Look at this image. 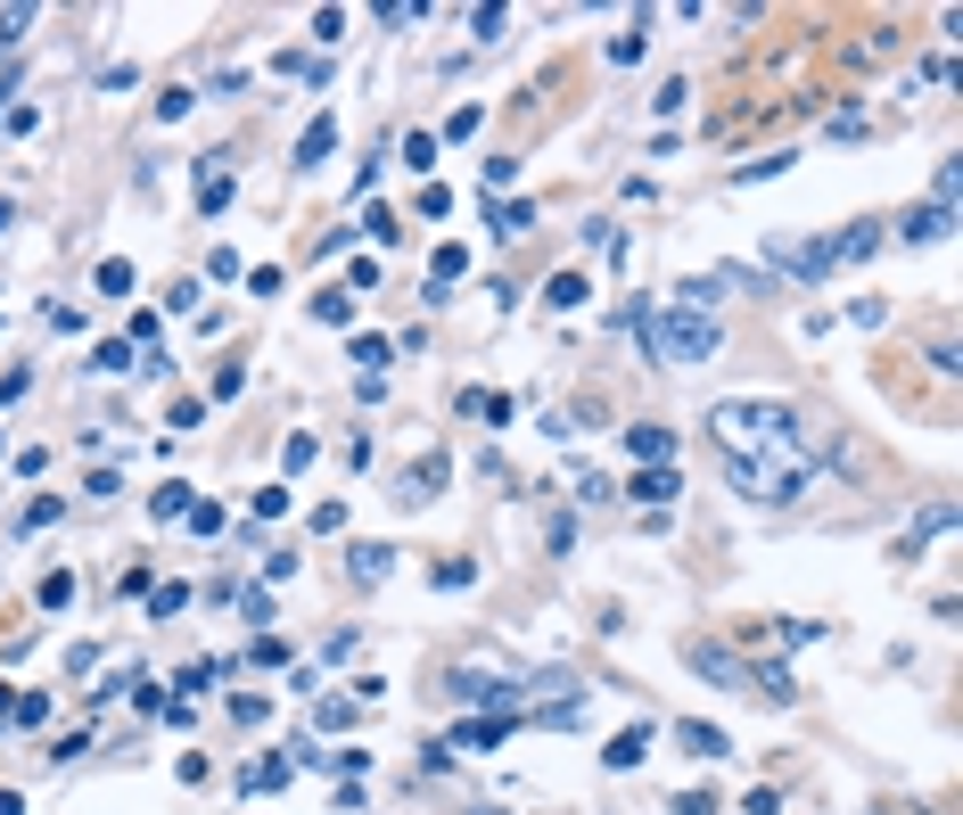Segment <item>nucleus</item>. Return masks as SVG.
Listing matches in <instances>:
<instances>
[{
	"mask_svg": "<svg viewBox=\"0 0 963 815\" xmlns=\"http://www.w3.org/2000/svg\"><path fill=\"white\" fill-rule=\"evenodd\" d=\"M708 429H717V445L733 462H783V470H815L832 462L824 436H799V412L774 404V395H725V404H708Z\"/></svg>",
	"mask_w": 963,
	"mask_h": 815,
	"instance_id": "f257e3e1",
	"label": "nucleus"
},
{
	"mask_svg": "<svg viewBox=\"0 0 963 815\" xmlns=\"http://www.w3.org/2000/svg\"><path fill=\"white\" fill-rule=\"evenodd\" d=\"M642 346H651L667 371H684V363H708V354L725 346V322L717 313H692V305H667V313H651Z\"/></svg>",
	"mask_w": 963,
	"mask_h": 815,
	"instance_id": "f03ea898",
	"label": "nucleus"
},
{
	"mask_svg": "<svg viewBox=\"0 0 963 815\" xmlns=\"http://www.w3.org/2000/svg\"><path fill=\"white\" fill-rule=\"evenodd\" d=\"M445 700H462V708H487V717H511V725H528L519 676H487V667H453V676H445Z\"/></svg>",
	"mask_w": 963,
	"mask_h": 815,
	"instance_id": "7ed1b4c3",
	"label": "nucleus"
},
{
	"mask_svg": "<svg viewBox=\"0 0 963 815\" xmlns=\"http://www.w3.org/2000/svg\"><path fill=\"white\" fill-rule=\"evenodd\" d=\"M766 264L783 272V281L815 288V281H832V239H766Z\"/></svg>",
	"mask_w": 963,
	"mask_h": 815,
	"instance_id": "20e7f679",
	"label": "nucleus"
},
{
	"mask_svg": "<svg viewBox=\"0 0 963 815\" xmlns=\"http://www.w3.org/2000/svg\"><path fill=\"white\" fill-rule=\"evenodd\" d=\"M445 478H453V453H421V462H412L404 478H395V503H404V511L436 503V487H445Z\"/></svg>",
	"mask_w": 963,
	"mask_h": 815,
	"instance_id": "39448f33",
	"label": "nucleus"
},
{
	"mask_svg": "<svg viewBox=\"0 0 963 815\" xmlns=\"http://www.w3.org/2000/svg\"><path fill=\"white\" fill-rule=\"evenodd\" d=\"M642 758H651V725H626V734H610V749H601V766H610V775H635Z\"/></svg>",
	"mask_w": 963,
	"mask_h": 815,
	"instance_id": "423d86ee",
	"label": "nucleus"
},
{
	"mask_svg": "<svg viewBox=\"0 0 963 815\" xmlns=\"http://www.w3.org/2000/svg\"><path fill=\"white\" fill-rule=\"evenodd\" d=\"M865 256H882V223H848V232H832V272L865 264Z\"/></svg>",
	"mask_w": 963,
	"mask_h": 815,
	"instance_id": "0eeeda50",
	"label": "nucleus"
},
{
	"mask_svg": "<svg viewBox=\"0 0 963 815\" xmlns=\"http://www.w3.org/2000/svg\"><path fill=\"white\" fill-rule=\"evenodd\" d=\"M897 232H906L914 247H931V239L955 232V206H914V215H897Z\"/></svg>",
	"mask_w": 963,
	"mask_h": 815,
	"instance_id": "6e6552de",
	"label": "nucleus"
},
{
	"mask_svg": "<svg viewBox=\"0 0 963 815\" xmlns=\"http://www.w3.org/2000/svg\"><path fill=\"white\" fill-rule=\"evenodd\" d=\"M395 569V543H346V577L354 585H380Z\"/></svg>",
	"mask_w": 963,
	"mask_h": 815,
	"instance_id": "1a4fd4ad",
	"label": "nucleus"
},
{
	"mask_svg": "<svg viewBox=\"0 0 963 815\" xmlns=\"http://www.w3.org/2000/svg\"><path fill=\"white\" fill-rule=\"evenodd\" d=\"M487 232H494V239L535 232V206H528V198H487Z\"/></svg>",
	"mask_w": 963,
	"mask_h": 815,
	"instance_id": "9d476101",
	"label": "nucleus"
},
{
	"mask_svg": "<svg viewBox=\"0 0 963 815\" xmlns=\"http://www.w3.org/2000/svg\"><path fill=\"white\" fill-rule=\"evenodd\" d=\"M626 453H635V462H667V453H676V429H659V421H635V429H626Z\"/></svg>",
	"mask_w": 963,
	"mask_h": 815,
	"instance_id": "9b49d317",
	"label": "nucleus"
},
{
	"mask_svg": "<svg viewBox=\"0 0 963 815\" xmlns=\"http://www.w3.org/2000/svg\"><path fill=\"white\" fill-rule=\"evenodd\" d=\"M684 659H692V676H708V684H749V667L733 659V651H708V642H692Z\"/></svg>",
	"mask_w": 963,
	"mask_h": 815,
	"instance_id": "f8f14e48",
	"label": "nucleus"
},
{
	"mask_svg": "<svg viewBox=\"0 0 963 815\" xmlns=\"http://www.w3.org/2000/svg\"><path fill=\"white\" fill-rule=\"evenodd\" d=\"M676 494H684V478H676V470H667V462H659V470H635V503H651V511H667V503H676Z\"/></svg>",
	"mask_w": 963,
	"mask_h": 815,
	"instance_id": "ddd939ff",
	"label": "nucleus"
},
{
	"mask_svg": "<svg viewBox=\"0 0 963 815\" xmlns=\"http://www.w3.org/2000/svg\"><path fill=\"white\" fill-rule=\"evenodd\" d=\"M453 281H470V247H436L429 256V297H445Z\"/></svg>",
	"mask_w": 963,
	"mask_h": 815,
	"instance_id": "4468645a",
	"label": "nucleus"
},
{
	"mask_svg": "<svg viewBox=\"0 0 963 815\" xmlns=\"http://www.w3.org/2000/svg\"><path fill=\"white\" fill-rule=\"evenodd\" d=\"M330 149H338V116H313V124H305V140H297V165L313 174V165H322Z\"/></svg>",
	"mask_w": 963,
	"mask_h": 815,
	"instance_id": "2eb2a0df",
	"label": "nucleus"
},
{
	"mask_svg": "<svg viewBox=\"0 0 963 815\" xmlns=\"http://www.w3.org/2000/svg\"><path fill=\"white\" fill-rule=\"evenodd\" d=\"M947 528H955V503H931L923 519H914V536H906V543H897V560H914V552H923V543H931V536H947Z\"/></svg>",
	"mask_w": 963,
	"mask_h": 815,
	"instance_id": "dca6fc26",
	"label": "nucleus"
},
{
	"mask_svg": "<svg viewBox=\"0 0 963 815\" xmlns=\"http://www.w3.org/2000/svg\"><path fill=\"white\" fill-rule=\"evenodd\" d=\"M232 190H239V181L223 174V157H215V165L198 174V215H223V206H232Z\"/></svg>",
	"mask_w": 963,
	"mask_h": 815,
	"instance_id": "f3484780",
	"label": "nucleus"
},
{
	"mask_svg": "<svg viewBox=\"0 0 963 815\" xmlns=\"http://www.w3.org/2000/svg\"><path fill=\"white\" fill-rule=\"evenodd\" d=\"M584 297H593V281H584V272H552V288H543V305H552V313H577Z\"/></svg>",
	"mask_w": 963,
	"mask_h": 815,
	"instance_id": "a211bd4d",
	"label": "nucleus"
},
{
	"mask_svg": "<svg viewBox=\"0 0 963 815\" xmlns=\"http://www.w3.org/2000/svg\"><path fill=\"white\" fill-rule=\"evenodd\" d=\"M676 742H684V749H692V758H725V749H733V742H725V734H717V725H708V717H692V725H676Z\"/></svg>",
	"mask_w": 963,
	"mask_h": 815,
	"instance_id": "6ab92c4d",
	"label": "nucleus"
},
{
	"mask_svg": "<svg viewBox=\"0 0 963 815\" xmlns=\"http://www.w3.org/2000/svg\"><path fill=\"white\" fill-rule=\"evenodd\" d=\"M642 50H651V9H642V17H635V26H626V33L610 41V67H635V58H642Z\"/></svg>",
	"mask_w": 963,
	"mask_h": 815,
	"instance_id": "aec40b11",
	"label": "nucleus"
},
{
	"mask_svg": "<svg viewBox=\"0 0 963 815\" xmlns=\"http://www.w3.org/2000/svg\"><path fill=\"white\" fill-rule=\"evenodd\" d=\"M749 684H758V700H799V684H790V667H783V659L749 667Z\"/></svg>",
	"mask_w": 963,
	"mask_h": 815,
	"instance_id": "412c9836",
	"label": "nucleus"
},
{
	"mask_svg": "<svg viewBox=\"0 0 963 815\" xmlns=\"http://www.w3.org/2000/svg\"><path fill=\"white\" fill-rule=\"evenodd\" d=\"M190 503H198V494L181 487V478H165V487L149 494V519H190Z\"/></svg>",
	"mask_w": 963,
	"mask_h": 815,
	"instance_id": "4be33fe9",
	"label": "nucleus"
},
{
	"mask_svg": "<svg viewBox=\"0 0 963 815\" xmlns=\"http://www.w3.org/2000/svg\"><path fill=\"white\" fill-rule=\"evenodd\" d=\"M453 742H462V749H494V742H511V717H470Z\"/></svg>",
	"mask_w": 963,
	"mask_h": 815,
	"instance_id": "5701e85b",
	"label": "nucleus"
},
{
	"mask_svg": "<svg viewBox=\"0 0 963 815\" xmlns=\"http://www.w3.org/2000/svg\"><path fill=\"white\" fill-rule=\"evenodd\" d=\"M288 775H297V766H288V758H264L256 775H239V791H256V799H272V791H281Z\"/></svg>",
	"mask_w": 963,
	"mask_h": 815,
	"instance_id": "b1692460",
	"label": "nucleus"
},
{
	"mask_svg": "<svg viewBox=\"0 0 963 815\" xmlns=\"http://www.w3.org/2000/svg\"><path fill=\"white\" fill-rule=\"evenodd\" d=\"M313 322L346 330V322H354V297H346V288H322V297H313Z\"/></svg>",
	"mask_w": 963,
	"mask_h": 815,
	"instance_id": "393cba45",
	"label": "nucleus"
},
{
	"mask_svg": "<svg viewBox=\"0 0 963 815\" xmlns=\"http://www.w3.org/2000/svg\"><path fill=\"white\" fill-rule=\"evenodd\" d=\"M99 297H132V264H124V256L99 264Z\"/></svg>",
	"mask_w": 963,
	"mask_h": 815,
	"instance_id": "a878e982",
	"label": "nucleus"
},
{
	"mask_svg": "<svg viewBox=\"0 0 963 815\" xmlns=\"http://www.w3.org/2000/svg\"><path fill=\"white\" fill-rule=\"evenodd\" d=\"M790 165H799V157H790V149H774V157H758V165H741L733 181H774V174H790Z\"/></svg>",
	"mask_w": 963,
	"mask_h": 815,
	"instance_id": "bb28decb",
	"label": "nucleus"
},
{
	"mask_svg": "<svg viewBox=\"0 0 963 815\" xmlns=\"http://www.w3.org/2000/svg\"><path fill=\"white\" fill-rule=\"evenodd\" d=\"M404 165H412V174H429V165H436V132H404Z\"/></svg>",
	"mask_w": 963,
	"mask_h": 815,
	"instance_id": "cd10ccee",
	"label": "nucleus"
},
{
	"mask_svg": "<svg viewBox=\"0 0 963 815\" xmlns=\"http://www.w3.org/2000/svg\"><path fill=\"white\" fill-rule=\"evenodd\" d=\"M149 610H157V618H174V610H190V585H149Z\"/></svg>",
	"mask_w": 963,
	"mask_h": 815,
	"instance_id": "c85d7f7f",
	"label": "nucleus"
},
{
	"mask_svg": "<svg viewBox=\"0 0 963 815\" xmlns=\"http://www.w3.org/2000/svg\"><path fill=\"white\" fill-rule=\"evenodd\" d=\"M67 601H75V577L50 569V577H41V610H67Z\"/></svg>",
	"mask_w": 963,
	"mask_h": 815,
	"instance_id": "c756f323",
	"label": "nucleus"
},
{
	"mask_svg": "<svg viewBox=\"0 0 963 815\" xmlns=\"http://www.w3.org/2000/svg\"><path fill=\"white\" fill-rule=\"evenodd\" d=\"M462 585H478L470 560H436V593H462Z\"/></svg>",
	"mask_w": 963,
	"mask_h": 815,
	"instance_id": "7c9ffc66",
	"label": "nucleus"
},
{
	"mask_svg": "<svg viewBox=\"0 0 963 815\" xmlns=\"http://www.w3.org/2000/svg\"><path fill=\"white\" fill-rule=\"evenodd\" d=\"M190 108H198V91H190V82H174V91H165V99H157V116H165V124H181V116H190Z\"/></svg>",
	"mask_w": 963,
	"mask_h": 815,
	"instance_id": "2f4dec72",
	"label": "nucleus"
},
{
	"mask_svg": "<svg viewBox=\"0 0 963 815\" xmlns=\"http://www.w3.org/2000/svg\"><path fill=\"white\" fill-rule=\"evenodd\" d=\"M354 232H363V239H380V247H387V239H395V215H387V206H363V223H354Z\"/></svg>",
	"mask_w": 963,
	"mask_h": 815,
	"instance_id": "473e14b6",
	"label": "nucleus"
},
{
	"mask_svg": "<svg viewBox=\"0 0 963 815\" xmlns=\"http://www.w3.org/2000/svg\"><path fill=\"white\" fill-rule=\"evenodd\" d=\"M421 215H429V223L453 215V190H445V181H421Z\"/></svg>",
	"mask_w": 963,
	"mask_h": 815,
	"instance_id": "72a5a7b5",
	"label": "nucleus"
},
{
	"mask_svg": "<svg viewBox=\"0 0 963 815\" xmlns=\"http://www.w3.org/2000/svg\"><path fill=\"white\" fill-rule=\"evenodd\" d=\"M676 815H717V791L692 783V791H676Z\"/></svg>",
	"mask_w": 963,
	"mask_h": 815,
	"instance_id": "f704fd0d",
	"label": "nucleus"
},
{
	"mask_svg": "<svg viewBox=\"0 0 963 815\" xmlns=\"http://www.w3.org/2000/svg\"><path fill=\"white\" fill-rule=\"evenodd\" d=\"M232 717H239V725H264L272 700H264V693H232Z\"/></svg>",
	"mask_w": 963,
	"mask_h": 815,
	"instance_id": "c9c22d12",
	"label": "nucleus"
},
{
	"mask_svg": "<svg viewBox=\"0 0 963 815\" xmlns=\"http://www.w3.org/2000/svg\"><path fill=\"white\" fill-rule=\"evenodd\" d=\"M26 26H33V9H0V50H17V41H26Z\"/></svg>",
	"mask_w": 963,
	"mask_h": 815,
	"instance_id": "e433bc0d",
	"label": "nucleus"
},
{
	"mask_svg": "<svg viewBox=\"0 0 963 815\" xmlns=\"http://www.w3.org/2000/svg\"><path fill=\"white\" fill-rule=\"evenodd\" d=\"M684 99H692V82L676 75V82H659V99H651V108H659V116H684Z\"/></svg>",
	"mask_w": 963,
	"mask_h": 815,
	"instance_id": "4c0bfd02",
	"label": "nucleus"
},
{
	"mask_svg": "<svg viewBox=\"0 0 963 815\" xmlns=\"http://www.w3.org/2000/svg\"><path fill=\"white\" fill-rule=\"evenodd\" d=\"M58 519H67V503H58V494H41V503H26V528H58Z\"/></svg>",
	"mask_w": 963,
	"mask_h": 815,
	"instance_id": "58836bf2",
	"label": "nucleus"
},
{
	"mask_svg": "<svg viewBox=\"0 0 963 815\" xmlns=\"http://www.w3.org/2000/svg\"><path fill=\"white\" fill-rule=\"evenodd\" d=\"M91 371H132V346H124V338H108V346L91 354Z\"/></svg>",
	"mask_w": 963,
	"mask_h": 815,
	"instance_id": "ea45409f",
	"label": "nucleus"
},
{
	"mask_svg": "<svg viewBox=\"0 0 963 815\" xmlns=\"http://www.w3.org/2000/svg\"><path fill=\"white\" fill-rule=\"evenodd\" d=\"M9 717H17V725H41V717H50V700H41V693H17Z\"/></svg>",
	"mask_w": 963,
	"mask_h": 815,
	"instance_id": "a19ab883",
	"label": "nucleus"
},
{
	"mask_svg": "<svg viewBox=\"0 0 963 815\" xmlns=\"http://www.w3.org/2000/svg\"><path fill=\"white\" fill-rule=\"evenodd\" d=\"M421 17H429L421 0H387V9H380V26H421Z\"/></svg>",
	"mask_w": 963,
	"mask_h": 815,
	"instance_id": "79ce46f5",
	"label": "nucleus"
},
{
	"mask_svg": "<svg viewBox=\"0 0 963 815\" xmlns=\"http://www.w3.org/2000/svg\"><path fill=\"white\" fill-rule=\"evenodd\" d=\"M354 363H387V338H380V330H354Z\"/></svg>",
	"mask_w": 963,
	"mask_h": 815,
	"instance_id": "37998d69",
	"label": "nucleus"
},
{
	"mask_svg": "<svg viewBox=\"0 0 963 815\" xmlns=\"http://www.w3.org/2000/svg\"><path fill=\"white\" fill-rule=\"evenodd\" d=\"M313 725H330V734H338V725H354V700H322V708H313Z\"/></svg>",
	"mask_w": 963,
	"mask_h": 815,
	"instance_id": "c03bdc74",
	"label": "nucleus"
},
{
	"mask_svg": "<svg viewBox=\"0 0 963 815\" xmlns=\"http://www.w3.org/2000/svg\"><path fill=\"white\" fill-rule=\"evenodd\" d=\"M239 387H247V371H239V363H223V371H215V404H232Z\"/></svg>",
	"mask_w": 963,
	"mask_h": 815,
	"instance_id": "a18cd8bd",
	"label": "nucleus"
},
{
	"mask_svg": "<svg viewBox=\"0 0 963 815\" xmlns=\"http://www.w3.org/2000/svg\"><path fill=\"white\" fill-rule=\"evenodd\" d=\"M281 462H288V470H305V462H313V429H297V436H288V445H281Z\"/></svg>",
	"mask_w": 963,
	"mask_h": 815,
	"instance_id": "49530a36",
	"label": "nucleus"
},
{
	"mask_svg": "<svg viewBox=\"0 0 963 815\" xmlns=\"http://www.w3.org/2000/svg\"><path fill=\"white\" fill-rule=\"evenodd\" d=\"M223 528V503H190V536H215Z\"/></svg>",
	"mask_w": 963,
	"mask_h": 815,
	"instance_id": "de8ad7c7",
	"label": "nucleus"
},
{
	"mask_svg": "<svg viewBox=\"0 0 963 815\" xmlns=\"http://www.w3.org/2000/svg\"><path fill=\"white\" fill-rule=\"evenodd\" d=\"M239 618L247 626H272V593H239Z\"/></svg>",
	"mask_w": 963,
	"mask_h": 815,
	"instance_id": "09e8293b",
	"label": "nucleus"
},
{
	"mask_svg": "<svg viewBox=\"0 0 963 815\" xmlns=\"http://www.w3.org/2000/svg\"><path fill=\"white\" fill-rule=\"evenodd\" d=\"M0 815H26V799H17V791H0Z\"/></svg>",
	"mask_w": 963,
	"mask_h": 815,
	"instance_id": "8fccbe9b",
	"label": "nucleus"
},
{
	"mask_svg": "<svg viewBox=\"0 0 963 815\" xmlns=\"http://www.w3.org/2000/svg\"><path fill=\"white\" fill-rule=\"evenodd\" d=\"M9 223H17V198H0V232H9Z\"/></svg>",
	"mask_w": 963,
	"mask_h": 815,
	"instance_id": "3c124183",
	"label": "nucleus"
}]
</instances>
